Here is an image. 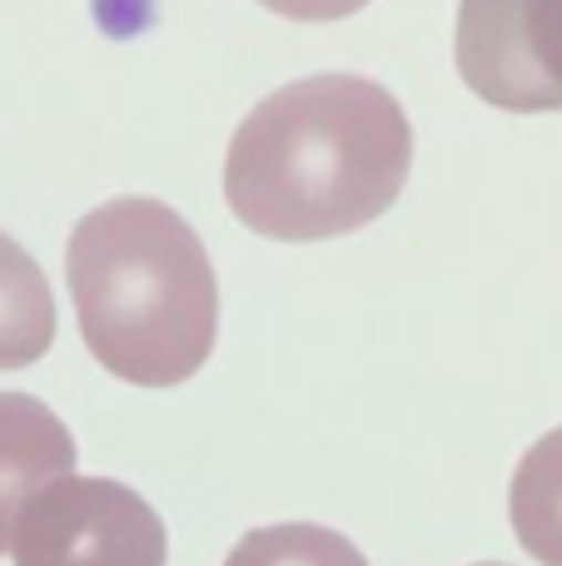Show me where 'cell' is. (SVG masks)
Returning a JSON list of instances; mask_svg holds the SVG:
<instances>
[{
  "label": "cell",
  "instance_id": "cell-9",
  "mask_svg": "<svg viewBox=\"0 0 562 566\" xmlns=\"http://www.w3.org/2000/svg\"><path fill=\"white\" fill-rule=\"evenodd\" d=\"M518 20L538 70L562 90V0H518Z\"/></svg>",
  "mask_w": 562,
  "mask_h": 566
},
{
  "label": "cell",
  "instance_id": "cell-5",
  "mask_svg": "<svg viewBox=\"0 0 562 566\" xmlns=\"http://www.w3.org/2000/svg\"><path fill=\"white\" fill-rule=\"evenodd\" d=\"M75 442L70 428L25 392H0V552H10L15 522L50 482L70 478Z\"/></svg>",
  "mask_w": 562,
  "mask_h": 566
},
{
  "label": "cell",
  "instance_id": "cell-11",
  "mask_svg": "<svg viewBox=\"0 0 562 566\" xmlns=\"http://www.w3.org/2000/svg\"><path fill=\"white\" fill-rule=\"evenodd\" d=\"M478 566H503V562H478Z\"/></svg>",
  "mask_w": 562,
  "mask_h": 566
},
{
  "label": "cell",
  "instance_id": "cell-10",
  "mask_svg": "<svg viewBox=\"0 0 562 566\" xmlns=\"http://www.w3.org/2000/svg\"><path fill=\"white\" fill-rule=\"evenodd\" d=\"M269 6L274 15H289V20H344L354 10H364L368 0H259Z\"/></svg>",
  "mask_w": 562,
  "mask_h": 566
},
{
  "label": "cell",
  "instance_id": "cell-6",
  "mask_svg": "<svg viewBox=\"0 0 562 566\" xmlns=\"http://www.w3.org/2000/svg\"><path fill=\"white\" fill-rule=\"evenodd\" d=\"M55 343V298L40 264L0 234V373L30 368Z\"/></svg>",
  "mask_w": 562,
  "mask_h": 566
},
{
  "label": "cell",
  "instance_id": "cell-3",
  "mask_svg": "<svg viewBox=\"0 0 562 566\" xmlns=\"http://www.w3.org/2000/svg\"><path fill=\"white\" fill-rule=\"evenodd\" d=\"M165 522L135 488L110 478H60L20 512L15 566H165Z\"/></svg>",
  "mask_w": 562,
  "mask_h": 566
},
{
  "label": "cell",
  "instance_id": "cell-1",
  "mask_svg": "<svg viewBox=\"0 0 562 566\" xmlns=\"http://www.w3.org/2000/svg\"><path fill=\"white\" fill-rule=\"evenodd\" d=\"M414 165L398 99L364 75H309L249 109L229 139L225 199L239 224L309 244L374 224Z\"/></svg>",
  "mask_w": 562,
  "mask_h": 566
},
{
  "label": "cell",
  "instance_id": "cell-4",
  "mask_svg": "<svg viewBox=\"0 0 562 566\" xmlns=\"http://www.w3.org/2000/svg\"><path fill=\"white\" fill-rule=\"evenodd\" d=\"M458 70L473 95L498 109H562V90L528 50L518 0H464L458 6Z\"/></svg>",
  "mask_w": 562,
  "mask_h": 566
},
{
  "label": "cell",
  "instance_id": "cell-7",
  "mask_svg": "<svg viewBox=\"0 0 562 566\" xmlns=\"http://www.w3.org/2000/svg\"><path fill=\"white\" fill-rule=\"evenodd\" d=\"M508 517L538 566H562V428L523 452L508 488Z\"/></svg>",
  "mask_w": 562,
  "mask_h": 566
},
{
  "label": "cell",
  "instance_id": "cell-8",
  "mask_svg": "<svg viewBox=\"0 0 562 566\" xmlns=\"http://www.w3.org/2000/svg\"><path fill=\"white\" fill-rule=\"evenodd\" d=\"M225 566H368L364 552L334 527L314 522H279L239 537V547L225 557Z\"/></svg>",
  "mask_w": 562,
  "mask_h": 566
},
{
  "label": "cell",
  "instance_id": "cell-2",
  "mask_svg": "<svg viewBox=\"0 0 562 566\" xmlns=\"http://www.w3.org/2000/svg\"><path fill=\"white\" fill-rule=\"evenodd\" d=\"M75 318L100 368L135 388H175L205 368L219 283L199 234L159 199H110L65 249Z\"/></svg>",
  "mask_w": 562,
  "mask_h": 566
}]
</instances>
